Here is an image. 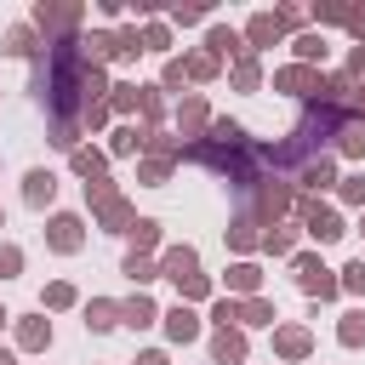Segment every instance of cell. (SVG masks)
Segmentation results:
<instances>
[{
  "instance_id": "816d5d0a",
  "label": "cell",
  "mask_w": 365,
  "mask_h": 365,
  "mask_svg": "<svg viewBox=\"0 0 365 365\" xmlns=\"http://www.w3.org/2000/svg\"><path fill=\"white\" fill-rule=\"evenodd\" d=\"M359 228H365V222H359Z\"/></svg>"
},
{
  "instance_id": "5b68a950",
  "label": "cell",
  "mask_w": 365,
  "mask_h": 365,
  "mask_svg": "<svg viewBox=\"0 0 365 365\" xmlns=\"http://www.w3.org/2000/svg\"><path fill=\"white\" fill-rule=\"evenodd\" d=\"M80 228H86V222H80L74 211H57V217L46 222V245H51V251H63V257H68V251H80V245H86V234H80Z\"/></svg>"
},
{
  "instance_id": "cb8c5ba5",
  "label": "cell",
  "mask_w": 365,
  "mask_h": 365,
  "mask_svg": "<svg viewBox=\"0 0 365 365\" xmlns=\"http://www.w3.org/2000/svg\"><path fill=\"white\" fill-rule=\"evenodd\" d=\"M211 143L217 148H251L245 143V125H234V120H211Z\"/></svg>"
},
{
  "instance_id": "6da1fadb",
  "label": "cell",
  "mask_w": 365,
  "mask_h": 365,
  "mask_svg": "<svg viewBox=\"0 0 365 365\" xmlns=\"http://www.w3.org/2000/svg\"><path fill=\"white\" fill-rule=\"evenodd\" d=\"M160 274L177 285V297H182V302H200V297H211V279L200 274V257H194V245H171V251L160 257Z\"/></svg>"
},
{
  "instance_id": "30bf717a",
  "label": "cell",
  "mask_w": 365,
  "mask_h": 365,
  "mask_svg": "<svg viewBox=\"0 0 365 365\" xmlns=\"http://www.w3.org/2000/svg\"><path fill=\"white\" fill-rule=\"evenodd\" d=\"M211 359L217 365H245V331L234 325V331H217L211 336Z\"/></svg>"
},
{
  "instance_id": "7402d4cb",
  "label": "cell",
  "mask_w": 365,
  "mask_h": 365,
  "mask_svg": "<svg viewBox=\"0 0 365 365\" xmlns=\"http://www.w3.org/2000/svg\"><path fill=\"white\" fill-rule=\"evenodd\" d=\"M279 314H274V302L268 297H245L240 302V325H274Z\"/></svg>"
},
{
  "instance_id": "d6986e66",
  "label": "cell",
  "mask_w": 365,
  "mask_h": 365,
  "mask_svg": "<svg viewBox=\"0 0 365 365\" xmlns=\"http://www.w3.org/2000/svg\"><path fill=\"white\" fill-rule=\"evenodd\" d=\"M177 125L182 131H211V108L200 97H188V103H177Z\"/></svg>"
},
{
  "instance_id": "603a6c76",
  "label": "cell",
  "mask_w": 365,
  "mask_h": 365,
  "mask_svg": "<svg viewBox=\"0 0 365 365\" xmlns=\"http://www.w3.org/2000/svg\"><path fill=\"white\" fill-rule=\"evenodd\" d=\"M291 46H297V63H308V68H314V63H325V51H331V46H325V34H297Z\"/></svg>"
},
{
  "instance_id": "44dd1931",
  "label": "cell",
  "mask_w": 365,
  "mask_h": 365,
  "mask_svg": "<svg viewBox=\"0 0 365 365\" xmlns=\"http://www.w3.org/2000/svg\"><path fill=\"white\" fill-rule=\"evenodd\" d=\"M137 148H148V125H120L108 143V154H137Z\"/></svg>"
},
{
  "instance_id": "836d02e7",
  "label": "cell",
  "mask_w": 365,
  "mask_h": 365,
  "mask_svg": "<svg viewBox=\"0 0 365 365\" xmlns=\"http://www.w3.org/2000/svg\"><path fill=\"white\" fill-rule=\"evenodd\" d=\"M182 68H188V80H211L217 74V57L211 51H194V57H182Z\"/></svg>"
},
{
  "instance_id": "f1b7e54d",
  "label": "cell",
  "mask_w": 365,
  "mask_h": 365,
  "mask_svg": "<svg viewBox=\"0 0 365 365\" xmlns=\"http://www.w3.org/2000/svg\"><path fill=\"white\" fill-rule=\"evenodd\" d=\"M205 46H211V57H228V51H251V46H240V34H234V29H211V34H205Z\"/></svg>"
},
{
  "instance_id": "4dcf8cb0",
  "label": "cell",
  "mask_w": 365,
  "mask_h": 365,
  "mask_svg": "<svg viewBox=\"0 0 365 365\" xmlns=\"http://www.w3.org/2000/svg\"><path fill=\"white\" fill-rule=\"evenodd\" d=\"M80 125H86V120H51V143L74 154V148H80Z\"/></svg>"
},
{
  "instance_id": "8992f818",
  "label": "cell",
  "mask_w": 365,
  "mask_h": 365,
  "mask_svg": "<svg viewBox=\"0 0 365 365\" xmlns=\"http://www.w3.org/2000/svg\"><path fill=\"white\" fill-rule=\"evenodd\" d=\"M319 80H325V74H319V68H308V63H291V68H279V74H274V86H279V91L308 97V103L319 97Z\"/></svg>"
},
{
  "instance_id": "7dc6e473",
  "label": "cell",
  "mask_w": 365,
  "mask_h": 365,
  "mask_svg": "<svg viewBox=\"0 0 365 365\" xmlns=\"http://www.w3.org/2000/svg\"><path fill=\"white\" fill-rule=\"evenodd\" d=\"M171 17H177V23H200L205 11H200V6H171Z\"/></svg>"
},
{
  "instance_id": "c3c4849f",
  "label": "cell",
  "mask_w": 365,
  "mask_h": 365,
  "mask_svg": "<svg viewBox=\"0 0 365 365\" xmlns=\"http://www.w3.org/2000/svg\"><path fill=\"white\" fill-rule=\"evenodd\" d=\"M137 365H171V359H165L160 348H148V354H137Z\"/></svg>"
},
{
  "instance_id": "9a60e30c",
  "label": "cell",
  "mask_w": 365,
  "mask_h": 365,
  "mask_svg": "<svg viewBox=\"0 0 365 365\" xmlns=\"http://www.w3.org/2000/svg\"><path fill=\"white\" fill-rule=\"evenodd\" d=\"M257 228H262V222H257L251 211H245V217H234V228H228V245H234V251H257V245H262V234H257Z\"/></svg>"
},
{
  "instance_id": "ee69618b",
  "label": "cell",
  "mask_w": 365,
  "mask_h": 365,
  "mask_svg": "<svg viewBox=\"0 0 365 365\" xmlns=\"http://www.w3.org/2000/svg\"><path fill=\"white\" fill-rule=\"evenodd\" d=\"M165 171H171V160H160V154L143 160V182H165Z\"/></svg>"
},
{
  "instance_id": "ac0fdd59",
  "label": "cell",
  "mask_w": 365,
  "mask_h": 365,
  "mask_svg": "<svg viewBox=\"0 0 365 365\" xmlns=\"http://www.w3.org/2000/svg\"><path fill=\"white\" fill-rule=\"evenodd\" d=\"M245 34H251V51L268 46V40H279V11H257V17L245 23Z\"/></svg>"
},
{
  "instance_id": "2e32d148",
  "label": "cell",
  "mask_w": 365,
  "mask_h": 365,
  "mask_svg": "<svg viewBox=\"0 0 365 365\" xmlns=\"http://www.w3.org/2000/svg\"><path fill=\"white\" fill-rule=\"evenodd\" d=\"M257 285H262V268L257 262H234L228 268V291L234 297H257Z\"/></svg>"
},
{
  "instance_id": "f5cc1de1",
  "label": "cell",
  "mask_w": 365,
  "mask_h": 365,
  "mask_svg": "<svg viewBox=\"0 0 365 365\" xmlns=\"http://www.w3.org/2000/svg\"><path fill=\"white\" fill-rule=\"evenodd\" d=\"M0 228H6V222H0Z\"/></svg>"
},
{
  "instance_id": "60d3db41",
  "label": "cell",
  "mask_w": 365,
  "mask_h": 365,
  "mask_svg": "<svg viewBox=\"0 0 365 365\" xmlns=\"http://www.w3.org/2000/svg\"><path fill=\"white\" fill-rule=\"evenodd\" d=\"M46 308H74V285H68V279L46 285Z\"/></svg>"
},
{
  "instance_id": "f546056e",
  "label": "cell",
  "mask_w": 365,
  "mask_h": 365,
  "mask_svg": "<svg viewBox=\"0 0 365 365\" xmlns=\"http://www.w3.org/2000/svg\"><path fill=\"white\" fill-rule=\"evenodd\" d=\"M143 97V86H108V114H131Z\"/></svg>"
},
{
  "instance_id": "4316f807",
  "label": "cell",
  "mask_w": 365,
  "mask_h": 365,
  "mask_svg": "<svg viewBox=\"0 0 365 365\" xmlns=\"http://www.w3.org/2000/svg\"><path fill=\"white\" fill-rule=\"evenodd\" d=\"M257 80H262V63H257V51H245V57L234 63V86H240V91H257Z\"/></svg>"
},
{
  "instance_id": "74e56055",
  "label": "cell",
  "mask_w": 365,
  "mask_h": 365,
  "mask_svg": "<svg viewBox=\"0 0 365 365\" xmlns=\"http://www.w3.org/2000/svg\"><path fill=\"white\" fill-rule=\"evenodd\" d=\"M211 319H217V331H234V325H240V302H234V297H222V302L211 308Z\"/></svg>"
},
{
  "instance_id": "b9f144b4",
  "label": "cell",
  "mask_w": 365,
  "mask_h": 365,
  "mask_svg": "<svg viewBox=\"0 0 365 365\" xmlns=\"http://www.w3.org/2000/svg\"><path fill=\"white\" fill-rule=\"evenodd\" d=\"M23 274V251L17 245H0V279H17Z\"/></svg>"
},
{
  "instance_id": "d4e9b609",
  "label": "cell",
  "mask_w": 365,
  "mask_h": 365,
  "mask_svg": "<svg viewBox=\"0 0 365 365\" xmlns=\"http://www.w3.org/2000/svg\"><path fill=\"white\" fill-rule=\"evenodd\" d=\"M336 342H342V348H359V342H365V308L342 314V325H336Z\"/></svg>"
},
{
  "instance_id": "d590c367",
  "label": "cell",
  "mask_w": 365,
  "mask_h": 365,
  "mask_svg": "<svg viewBox=\"0 0 365 365\" xmlns=\"http://www.w3.org/2000/svg\"><path fill=\"white\" fill-rule=\"evenodd\" d=\"M114 194H120V188H114L108 177H97V182H86V205H91V211H97V205H108Z\"/></svg>"
},
{
  "instance_id": "e0dca14e",
  "label": "cell",
  "mask_w": 365,
  "mask_h": 365,
  "mask_svg": "<svg viewBox=\"0 0 365 365\" xmlns=\"http://www.w3.org/2000/svg\"><path fill=\"white\" fill-rule=\"evenodd\" d=\"M17 348H51V319H17Z\"/></svg>"
},
{
  "instance_id": "4fadbf2b",
  "label": "cell",
  "mask_w": 365,
  "mask_h": 365,
  "mask_svg": "<svg viewBox=\"0 0 365 365\" xmlns=\"http://www.w3.org/2000/svg\"><path fill=\"white\" fill-rule=\"evenodd\" d=\"M97 222H103L108 234H131V222H137V211H131V205H125V200L114 194L108 205H97Z\"/></svg>"
},
{
  "instance_id": "5bb4252c",
  "label": "cell",
  "mask_w": 365,
  "mask_h": 365,
  "mask_svg": "<svg viewBox=\"0 0 365 365\" xmlns=\"http://www.w3.org/2000/svg\"><path fill=\"white\" fill-rule=\"evenodd\" d=\"M302 188H331L336 182V165H331V154H314L308 165H302V177H297Z\"/></svg>"
},
{
  "instance_id": "7bdbcfd3",
  "label": "cell",
  "mask_w": 365,
  "mask_h": 365,
  "mask_svg": "<svg viewBox=\"0 0 365 365\" xmlns=\"http://www.w3.org/2000/svg\"><path fill=\"white\" fill-rule=\"evenodd\" d=\"M165 46H171V34H165L160 23H148V29H143V51H165Z\"/></svg>"
},
{
  "instance_id": "e575fe53",
  "label": "cell",
  "mask_w": 365,
  "mask_h": 365,
  "mask_svg": "<svg viewBox=\"0 0 365 365\" xmlns=\"http://www.w3.org/2000/svg\"><path fill=\"white\" fill-rule=\"evenodd\" d=\"M336 148H342V154H348V160H365V125H359V120H354V125H348V131H342V143H336Z\"/></svg>"
},
{
  "instance_id": "83f0119b",
  "label": "cell",
  "mask_w": 365,
  "mask_h": 365,
  "mask_svg": "<svg viewBox=\"0 0 365 365\" xmlns=\"http://www.w3.org/2000/svg\"><path fill=\"white\" fill-rule=\"evenodd\" d=\"M148 245H160V222H154V217H137V222H131V251L143 257Z\"/></svg>"
},
{
  "instance_id": "ab89813d",
  "label": "cell",
  "mask_w": 365,
  "mask_h": 365,
  "mask_svg": "<svg viewBox=\"0 0 365 365\" xmlns=\"http://www.w3.org/2000/svg\"><path fill=\"white\" fill-rule=\"evenodd\" d=\"M342 291H354V297H365V257H354V262L342 268Z\"/></svg>"
},
{
  "instance_id": "ffe728a7",
  "label": "cell",
  "mask_w": 365,
  "mask_h": 365,
  "mask_svg": "<svg viewBox=\"0 0 365 365\" xmlns=\"http://www.w3.org/2000/svg\"><path fill=\"white\" fill-rule=\"evenodd\" d=\"M108 325H120V302H108V297L86 302V331H108Z\"/></svg>"
},
{
  "instance_id": "7a4b0ae2",
  "label": "cell",
  "mask_w": 365,
  "mask_h": 365,
  "mask_svg": "<svg viewBox=\"0 0 365 365\" xmlns=\"http://www.w3.org/2000/svg\"><path fill=\"white\" fill-rule=\"evenodd\" d=\"M297 205V194H291V182H279V177H262L257 188H251V217L257 222H268V228H279V217Z\"/></svg>"
},
{
  "instance_id": "52a82bcc",
  "label": "cell",
  "mask_w": 365,
  "mask_h": 365,
  "mask_svg": "<svg viewBox=\"0 0 365 365\" xmlns=\"http://www.w3.org/2000/svg\"><path fill=\"white\" fill-rule=\"evenodd\" d=\"M51 200H57V177H51L46 165H34V171L23 177V205L40 211V205H51Z\"/></svg>"
},
{
  "instance_id": "484cf974",
  "label": "cell",
  "mask_w": 365,
  "mask_h": 365,
  "mask_svg": "<svg viewBox=\"0 0 365 365\" xmlns=\"http://www.w3.org/2000/svg\"><path fill=\"white\" fill-rule=\"evenodd\" d=\"M0 51H6V57H29V51H34V29H23V23H17V29H6Z\"/></svg>"
},
{
  "instance_id": "1f68e13d",
  "label": "cell",
  "mask_w": 365,
  "mask_h": 365,
  "mask_svg": "<svg viewBox=\"0 0 365 365\" xmlns=\"http://www.w3.org/2000/svg\"><path fill=\"white\" fill-rule=\"evenodd\" d=\"M103 165H108V160H103L97 148H74V171H80L86 182H97V177H103Z\"/></svg>"
},
{
  "instance_id": "9c48e42d",
  "label": "cell",
  "mask_w": 365,
  "mask_h": 365,
  "mask_svg": "<svg viewBox=\"0 0 365 365\" xmlns=\"http://www.w3.org/2000/svg\"><path fill=\"white\" fill-rule=\"evenodd\" d=\"M308 348H314L308 325H279V331H274V354H279V359H302Z\"/></svg>"
},
{
  "instance_id": "ba28073f",
  "label": "cell",
  "mask_w": 365,
  "mask_h": 365,
  "mask_svg": "<svg viewBox=\"0 0 365 365\" xmlns=\"http://www.w3.org/2000/svg\"><path fill=\"white\" fill-rule=\"evenodd\" d=\"M80 17H86L80 6H40V11H34V23H40L46 34H68V29H80Z\"/></svg>"
},
{
  "instance_id": "f35d334b",
  "label": "cell",
  "mask_w": 365,
  "mask_h": 365,
  "mask_svg": "<svg viewBox=\"0 0 365 365\" xmlns=\"http://www.w3.org/2000/svg\"><path fill=\"white\" fill-rule=\"evenodd\" d=\"M336 194L348 200V205H365V177L354 171V177H336Z\"/></svg>"
},
{
  "instance_id": "7c38bea8",
  "label": "cell",
  "mask_w": 365,
  "mask_h": 365,
  "mask_svg": "<svg viewBox=\"0 0 365 365\" xmlns=\"http://www.w3.org/2000/svg\"><path fill=\"white\" fill-rule=\"evenodd\" d=\"M165 336H171V342H194V336H200V314H194L188 302H177V308L165 314Z\"/></svg>"
},
{
  "instance_id": "277c9868",
  "label": "cell",
  "mask_w": 365,
  "mask_h": 365,
  "mask_svg": "<svg viewBox=\"0 0 365 365\" xmlns=\"http://www.w3.org/2000/svg\"><path fill=\"white\" fill-rule=\"evenodd\" d=\"M297 211H302V234L308 240H319V245H331V240H342L348 228H342V217L331 211V205H319V200H297Z\"/></svg>"
},
{
  "instance_id": "8fae6325",
  "label": "cell",
  "mask_w": 365,
  "mask_h": 365,
  "mask_svg": "<svg viewBox=\"0 0 365 365\" xmlns=\"http://www.w3.org/2000/svg\"><path fill=\"white\" fill-rule=\"evenodd\" d=\"M154 319H160V308H154V302H148V297H143V291H137V297H125V302H120V325H131V331H148V325H154Z\"/></svg>"
},
{
  "instance_id": "f6af8a7d",
  "label": "cell",
  "mask_w": 365,
  "mask_h": 365,
  "mask_svg": "<svg viewBox=\"0 0 365 365\" xmlns=\"http://www.w3.org/2000/svg\"><path fill=\"white\" fill-rule=\"evenodd\" d=\"M342 74H348V80H354V86H359V80H365V46H354V51H348V68H342Z\"/></svg>"
},
{
  "instance_id": "3957f363",
  "label": "cell",
  "mask_w": 365,
  "mask_h": 365,
  "mask_svg": "<svg viewBox=\"0 0 365 365\" xmlns=\"http://www.w3.org/2000/svg\"><path fill=\"white\" fill-rule=\"evenodd\" d=\"M291 274H297V291H308V297H319V302H331V297L342 291V279H336L314 251H297V257H291Z\"/></svg>"
},
{
  "instance_id": "f907efd6",
  "label": "cell",
  "mask_w": 365,
  "mask_h": 365,
  "mask_svg": "<svg viewBox=\"0 0 365 365\" xmlns=\"http://www.w3.org/2000/svg\"><path fill=\"white\" fill-rule=\"evenodd\" d=\"M6 319H11V314H6V308H0V325H6Z\"/></svg>"
},
{
  "instance_id": "d6a6232c",
  "label": "cell",
  "mask_w": 365,
  "mask_h": 365,
  "mask_svg": "<svg viewBox=\"0 0 365 365\" xmlns=\"http://www.w3.org/2000/svg\"><path fill=\"white\" fill-rule=\"evenodd\" d=\"M291 245H297L291 228H268V234H262V251H268V257H291Z\"/></svg>"
},
{
  "instance_id": "681fc988",
  "label": "cell",
  "mask_w": 365,
  "mask_h": 365,
  "mask_svg": "<svg viewBox=\"0 0 365 365\" xmlns=\"http://www.w3.org/2000/svg\"><path fill=\"white\" fill-rule=\"evenodd\" d=\"M0 365H17V359H11V354H6V348H0Z\"/></svg>"
},
{
  "instance_id": "8d00e7d4",
  "label": "cell",
  "mask_w": 365,
  "mask_h": 365,
  "mask_svg": "<svg viewBox=\"0 0 365 365\" xmlns=\"http://www.w3.org/2000/svg\"><path fill=\"white\" fill-rule=\"evenodd\" d=\"M125 274H131V279H137V285H148V279H160V268H154V262H148V257H137V251H131V257H125Z\"/></svg>"
},
{
  "instance_id": "bcb514c9",
  "label": "cell",
  "mask_w": 365,
  "mask_h": 365,
  "mask_svg": "<svg viewBox=\"0 0 365 365\" xmlns=\"http://www.w3.org/2000/svg\"><path fill=\"white\" fill-rule=\"evenodd\" d=\"M182 80H188V68H182V57H171L165 63V86H182Z\"/></svg>"
}]
</instances>
